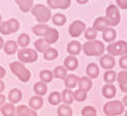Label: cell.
Here are the masks:
<instances>
[{"mask_svg": "<svg viewBox=\"0 0 127 116\" xmlns=\"http://www.w3.org/2000/svg\"><path fill=\"white\" fill-rule=\"evenodd\" d=\"M116 94H117V89L114 84H105L102 87V96L105 98H114Z\"/></svg>", "mask_w": 127, "mask_h": 116, "instance_id": "18", "label": "cell"}, {"mask_svg": "<svg viewBox=\"0 0 127 116\" xmlns=\"http://www.w3.org/2000/svg\"><path fill=\"white\" fill-rule=\"evenodd\" d=\"M3 46H4V40L1 36H0V49H3Z\"/></svg>", "mask_w": 127, "mask_h": 116, "instance_id": "48", "label": "cell"}, {"mask_svg": "<svg viewBox=\"0 0 127 116\" xmlns=\"http://www.w3.org/2000/svg\"><path fill=\"white\" fill-rule=\"evenodd\" d=\"M57 115L59 116H72L73 115V110L69 105H60L57 108Z\"/></svg>", "mask_w": 127, "mask_h": 116, "instance_id": "34", "label": "cell"}, {"mask_svg": "<svg viewBox=\"0 0 127 116\" xmlns=\"http://www.w3.org/2000/svg\"><path fill=\"white\" fill-rule=\"evenodd\" d=\"M61 94H62V102H64L65 105H69V106H70L74 102V94L70 89L66 88L65 90H63V92Z\"/></svg>", "mask_w": 127, "mask_h": 116, "instance_id": "29", "label": "cell"}, {"mask_svg": "<svg viewBox=\"0 0 127 116\" xmlns=\"http://www.w3.org/2000/svg\"><path fill=\"white\" fill-rule=\"evenodd\" d=\"M59 39H60V32L55 28H51V27H49V29L47 30V32L44 35V39L48 45L55 44L59 40Z\"/></svg>", "mask_w": 127, "mask_h": 116, "instance_id": "10", "label": "cell"}, {"mask_svg": "<svg viewBox=\"0 0 127 116\" xmlns=\"http://www.w3.org/2000/svg\"><path fill=\"white\" fill-rule=\"evenodd\" d=\"M5 75H6V72H5V70L2 66H0V80H2L5 77Z\"/></svg>", "mask_w": 127, "mask_h": 116, "instance_id": "45", "label": "cell"}, {"mask_svg": "<svg viewBox=\"0 0 127 116\" xmlns=\"http://www.w3.org/2000/svg\"><path fill=\"white\" fill-rule=\"evenodd\" d=\"M4 104H5V96L0 94V108H1Z\"/></svg>", "mask_w": 127, "mask_h": 116, "instance_id": "46", "label": "cell"}, {"mask_svg": "<svg viewBox=\"0 0 127 116\" xmlns=\"http://www.w3.org/2000/svg\"><path fill=\"white\" fill-rule=\"evenodd\" d=\"M83 33H84V38H86L88 40H95L97 39V34H98V32L93 27L87 28Z\"/></svg>", "mask_w": 127, "mask_h": 116, "instance_id": "40", "label": "cell"}, {"mask_svg": "<svg viewBox=\"0 0 127 116\" xmlns=\"http://www.w3.org/2000/svg\"><path fill=\"white\" fill-rule=\"evenodd\" d=\"M49 48V45L46 43L44 39H39L38 40H35L34 43V50L39 53H44V52Z\"/></svg>", "mask_w": 127, "mask_h": 116, "instance_id": "36", "label": "cell"}, {"mask_svg": "<svg viewBox=\"0 0 127 116\" xmlns=\"http://www.w3.org/2000/svg\"><path fill=\"white\" fill-rule=\"evenodd\" d=\"M18 59L21 63H32L38 60V52L34 49L26 48V49H20L18 51Z\"/></svg>", "mask_w": 127, "mask_h": 116, "instance_id": "7", "label": "cell"}, {"mask_svg": "<svg viewBox=\"0 0 127 116\" xmlns=\"http://www.w3.org/2000/svg\"><path fill=\"white\" fill-rule=\"evenodd\" d=\"M105 19H106L107 23L109 26H117L120 24L121 21V15H120V9L118 8L117 5L115 4H109L105 10Z\"/></svg>", "mask_w": 127, "mask_h": 116, "instance_id": "6", "label": "cell"}, {"mask_svg": "<svg viewBox=\"0 0 127 116\" xmlns=\"http://www.w3.org/2000/svg\"><path fill=\"white\" fill-rule=\"evenodd\" d=\"M2 22H3V21H2V16H1V15H0V24H1Z\"/></svg>", "mask_w": 127, "mask_h": 116, "instance_id": "51", "label": "cell"}, {"mask_svg": "<svg viewBox=\"0 0 127 116\" xmlns=\"http://www.w3.org/2000/svg\"><path fill=\"white\" fill-rule=\"evenodd\" d=\"M74 94V101H77V102H84L87 99V96H88V92L80 90L78 89L75 92L73 93Z\"/></svg>", "mask_w": 127, "mask_h": 116, "instance_id": "41", "label": "cell"}, {"mask_svg": "<svg viewBox=\"0 0 127 116\" xmlns=\"http://www.w3.org/2000/svg\"><path fill=\"white\" fill-rule=\"evenodd\" d=\"M1 110V114L3 116H12V115H15L16 113V108L13 104L10 103H5L3 106L0 108Z\"/></svg>", "mask_w": 127, "mask_h": 116, "instance_id": "32", "label": "cell"}, {"mask_svg": "<svg viewBox=\"0 0 127 116\" xmlns=\"http://www.w3.org/2000/svg\"><path fill=\"white\" fill-rule=\"evenodd\" d=\"M81 115L82 116H98L96 109L92 106H87L81 110Z\"/></svg>", "mask_w": 127, "mask_h": 116, "instance_id": "42", "label": "cell"}, {"mask_svg": "<svg viewBox=\"0 0 127 116\" xmlns=\"http://www.w3.org/2000/svg\"><path fill=\"white\" fill-rule=\"evenodd\" d=\"M16 115L17 116H38L35 110L25 106V105H20L16 109Z\"/></svg>", "mask_w": 127, "mask_h": 116, "instance_id": "15", "label": "cell"}, {"mask_svg": "<svg viewBox=\"0 0 127 116\" xmlns=\"http://www.w3.org/2000/svg\"><path fill=\"white\" fill-rule=\"evenodd\" d=\"M20 29V23L17 19L12 18L7 21H3L0 24V33L3 35H9Z\"/></svg>", "mask_w": 127, "mask_h": 116, "instance_id": "8", "label": "cell"}, {"mask_svg": "<svg viewBox=\"0 0 127 116\" xmlns=\"http://www.w3.org/2000/svg\"><path fill=\"white\" fill-rule=\"evenodd\" d=\"M47 4L50 8H60V9H67L70 7L71 0H48Z\"/></svg>", "mask_w": 127, "mask_h": 116, "instance_id": "13", "label": "cell"}, {"mask_svg": "<svg viewBox=\"0 0 127 116\" xmlns=\"http://www.w3.org/2000/svg\"><path fill=\"white\" fill-rule=\"evenodd\" d=\"M12 116H17V115H16V114H15V115H12Z\"/></svg>", "mask_w": 127, "mask_h": 116, "instance_id": "53", "label": "cell"}, {"mask_svg": "<svg viewBox=\"0 0 127 116\" xmlns=\"http://www.w3.org/2000/svg\"><path fill=\"white\" fill-rule=\"evenodd\" d=\"M124 116H127V110L125 111V115H124Z\"/></svg>", "mask_w": 127, "mask_h": 116, "instance_id": "52", "label": "cell"}, {"mask_svg": "<svg viewBox=\"0 0 127 116\" xmlns=\"http://www.w3.org/2000/svg\"><path fill=\"white\" fill-rule=\"evenodd\" d=\"M18 44L16 40H13V39H9V40H6L4 43V46H3V51L5 54L7 55H14L16 52L18 51Z\"/></svg>", "mask_w": 127, "mask_h": 116, "instance_id": "17", "label": "cell"}, {"mask_svg": "<svg viewBox=\"0 0 127 116\" xmlns=\"http://www.w3.org/2000/svg\"><path fill=\"white\" fill-rule=\"evenodd\" d=\"M87 27H86V23L83 21H80V20H75L70 24L68 28V32L70 34L71 38L73 39H76V38H79L84 31H86Z\"/></svg>", "mask_w": 127, "mask_h": 116, "instance_id": "9", "label": "cell"}, {"mask_svg": "<svg viewBox=\"0 0 127 116\" xmlns=\"http://www.w3.org/2000/svg\"><path fill=\"white\" fill-rule=\"evenodd\" d=\"M119 65L123 71H127V55H124V56L120 57Z\"/></svg>", "mask_w": 127, "mask_h": 116, "instance_id": "43", "label": "cell"}, {"mask_svg": "<svg viewBox=\"0 0 127 116\" xmlns=\"http://www.w3.org/2000/svg\"><path fill=\"white\" fill-rule=\"evenodd\" d=\"M116 5L118 6V8L127 9V0H117L116 1Z\"/></svg>", "mask_w": 127, "mask_h": 116, "instance_id": "44", "label": "cell"}, {"mask_svg": "<svg viewBox=\"0 0 127 116\" xmlns=\"http://www.w3.org/2000/svg\"><path fill=\"white\" fill-rule=\"evenodd\" d=\"M82 50V46L81 44L77 40H72L67 45V52L69 53L70 56H77L80 54V52Z\"/></svg>", "mask_w": 127, "mask_h": 116, "instance_id": "12", "label": "cell"}, {"mask_svg": "<svg viewBox=\"0 0 127 116\" xmlns=\"http://www.w3.org/2000/svg\"><path fill=\"white\" fill-rule=\"evenodd\" d=\"M78 81H79V78L76 75H68L67 78L65 79V86L67 89H73L75 88L78 85Z\"/></svg>", "mask_w": 127, "mask_h": 116, "instance_id": "26", "label": "cell"}, {"mask_svg": "<svg viewBox=\"0 0 127 116\" xmlns=\"http://www.w3.org/2000/svg\"><path fill=\"white\" fill-rule=\"evenodd\" d=\"M4 88H5V84L2 80H0V94H1V92H3L4 90Z\"/></svg>", "mask_w": 127, "mask_h": 116, "instance_id": "47", "label": "cell"}, {"mask_svg": "<svg viewBox=\"0 0 127 116\" xmlns=\"http://www.w3.org/2000/svg\"><path fill=\"white\" fill-rule=\"evenodd\" d=\"M78 87L80 90H83L86 92H89L93 87V82L88 76L87 77H81L79 78L78 81Z\"/></svg>", "mask_w": 127, "mask_h": 116, "instance_id": "19", "label": "cell"}, {"mask_svg": "<svg viewBox=\"0 0 127 116\" xmlns=\"http://www.w3.org/2000/svg\"><path fill=\"white\" fill-rule=\"evenodd\" d=\"M99 72H100L99 66L95 62H91V63H89L88 64V66H87V75H88V77L90 79H91V80L92 79L98 78Z\"/></svg>", "mask_w": 127, "mask_h": 116, "instance_id": "22", "label": "cell"}, {"mask_svg": "<svg viewBox=\"0 0 127 116\" xmlns=\"http://www.w3.org/2000/svg\"><path fill=\"white\" fill-rule=\"evenodd\" d=\"M117 81L121 90L127 93V71H121L117 74Z\"/></svg>", "mask_w": 127, "mask_h": 116, "instance_id": "20", "label": "cell"}, {"mask_svg": "<svg viewBox=\"0 0 127 116\" xmlns=\"http://www.w3.org/2000/svg\"><path fill=\"white\" fill-rule=\"evenodd\" d=\"M9 68H10V72H12L21 82L26 83V82H28L30 80V78H31L30 71L20 61L12 62L9 64Z\"/></svg>", "mask_w": 127, "mask_h": 116, "instance_id": "2", "label": "cell"}, {"mask_svg": "<svg viewBox=\"0 0 127 116\" xmlns=\"http://www.w3.org/2000/svg\"><path fill=\"white\" fill-rule=\"evenodd\" d=\"M100 65H101V67H103L104 70H106V71H110L112 68L115 66L116 64V61H115V57L113 56H110L108 54L106 55H103L100 57Z\"/></svg>", "mask_w": 127, "mask_h": 116, "instance_id": "11", "label": "cell"}, {"mask_svg": "<svg viewBox=\"0 0 127 116\" xmlns=\"http://www.w3.org/2000/svg\"><path fill=\"white\" fill-rule=\"evenodd\" d=\"M102 39L106 41V43H114V40L117 39V31L114 28H107L102 32Z\"/></svg>", "mask_w": 127, "mask_h": 116, "instance_id": "24", "label": "cell"}, {"mask_svg": "<svg viewBox=\"0 0 127 116\" xmlns=\"http://www.w3.org/2000/svg\"><path fill=\"white\" fill-rule=\"evenodd\" d=\"M53 72H51L49 70H43L40 72V79L42 82L44 83H49L53 80Z\"/></svg>", "mask_w": 127, "mask_h": 116, "instance_id": "37", "label": "cell"}, {"mask_svg": "<svg viewBox=\"0 0 127 116\" xmlns=\"http://www.w3.org/2000/svg\"><path fill=\"white\" fill-rule=\"evenodd\" d=\"M48 102L52 106H57L62 102V94L59 91H53L49 94L48 97Z\"/></svg>", "mask_w": 127, "mask_h": 116, "instance_id": "35", "label": "cell"}, {"mask_svg": "<svg viewBox=\"0 0 127 116\" xmlns=\"http://www.w3.org/2000/svg\"><path fill=\"white\" fill-rule=\"evenodd\" d=\"M67 76H68V71L64 65H59L53 70V77H55L56 79H61V80L65 81Z\"/></svg>", "mask_w": 127, "mask_h": 116, "instance_id": "30", "label": "cell"}, {"mask_svg": "<svg viewBox=\"0 0 127 116\" xmlns=\"http://www.w3.org/2000/svg\"><path fill=\"white\" fill-rule=\"evenodd\" d=\"M43 54H44V58L46 60L51 61V60H54L59 57V51L54 48H52V47H49Z\"/></svg>", "mask_w": 127, "mask_h": 116, "instance_id": "33", "label": "cell"}, {"mask_svg": "<svg viewBox=\"0 0 127 116\" xmlns=\"http://www.w3.org/2000/svg\"><path fill=\"white\" fill-rule=\"evenodd\" d=\"M64 66H65L67 71H70V72L76 71L78 67V59L74 56H68L64 60Z\"/></svg>", "mask_w": 127, "mask_h": 116, "instance_id": "16", "label": "cell"}, {"mask_svg": "<svg viewBox=\"0 0 127 116\" xmlns=\"http://www.w3.org/2000/svg\"><path fill=\"white\" fill-rule=\"evenodd\" d=\"M105 50L107 51L110 56H124L127 55V41L125 40H117L109 44Z\"/></svg>", "mask_w": 127, "mask_h": 116, "instance_id": "5", "label": "cell"}, {"mask_svg": "<svg viewBox=\"0 0 127 116\" xmlns=\"http://www.w3.org/2000/svg\"><path fill=\"white\" fill-rule=\"evenodd\" d=\"M48 29H49V26L47 24H36L32 26V28H31L32 32L36 36H44Z\"/></svg>", "mask_w": 127, "mask_h": 116, "instance_id": "28", "label": "cell"}, {"mask_svg": "<svg viewBox=\"0 0 127 116\" xmlns=\"http://www.w3.org/2000/svg\"><path fill=\"white\" fill-rule=\"evenodd\" d=\"M31 14H32V16H34V18L39 22V24H45L52 18L51 9L44 4L33 5L32 9H31Z\"/></svg>", "mask_w": 127, "mask_h": 116, "instance_id": "3", "label": "cell"}, {"mask_svg": "<svg viewBox=\"0 0 127 116\" xmlns=\"http://www.w3.org/2000/svg\"><path fill=\"white\" fill-rule=\"evenodd\" d=\"M33 91L35 93V96L38 97H43L47 93V84L44 82H36L33 85Z\"/></svg>", "mask_w": 127, "mask_h": 116, "instance_id": "27", "label": "cell"}, {"mask_svg": "<svg viewBox=\"0 0 127 116\" xmlns=\"http://www.w3.org/2000/svg\"><path fill=\"white\" fill-rule=\"evenodd\" d=\"M103 79L106 82V84H113L117 80V73H115L113 70L105 72V74L103 75Z\"/></svg>", "mask_w": 127, "mask_h": 116, "instance_id": "39", "label": "cell"}, {"mask_svg": "<svg viewBox=\"0 0 127 116\" xmlns=\"http://www.w3.org/2000/svg\"><path fill=\"white\" fill-rule=\"evenodd\" d=\"M93 28L97 31V32H103V31L105 29L109 28V25L107 23L106 19H105V17H98L96 20L94 21L93 23Z\"/></svg>", "mask_w": 127, "mask_h": 116, "instance_id": "14", "label": "cell"}, {"mask_svg": "<svg viewBox=\"0 0 127 116\" xmlns=\"http://www.w3.org/2000/svg\"><path fill=\"white\" fill-rule=\"evenodd\" d=\"M122 103H123V105H124L125 107H127V94L123 97V102Z\"/></svg>", "mask_w": 127, "mask_h": 116, "instance_id": "49", "label": "cell"}, {"mask_svg": "<svg viewBox=\"0 0 127 116\" xmlns=\"http://www.w3.org/2000/svg\"><path fill=\"white\" fill-rule=\"evenodd\" d=\"M125 111V106L123 103L118 99L115 101H109L107 103L104 104L103 106V112L105 115L107 116H118V115H122Z\"/></svg>", "mask_w": 127, "mask_h": 116, "instance_id": "4", "label": "cell"}, {"mask_svg": "<svg viewBox=\"0 0 127 116\" xmlns=\"http://www.w3.org/2000/svg\"><path fill=\"white\" fill-rule=\"evenodd\" d=\"M52 23H53L54 25L56 26H63V25H65L66 22H67V17L65 15H63V14H55L52 16Z\"/></svg>", "mask_w": 127, "mask_h": 116, "instance_id": "38", "label": "cell"}, {"mask_svg": "<svg viewBox=\"0 0 127 116\" xmlns=\"http://www.w3.org/2000/svg\"><path fill=\"white\" fill-rule=\"evenodd\" d=\"M77 3H79V4H83V3H87V1H77Z\"/></svg>", "mask_w": 127, "mask_h": 116, "instance_id": "50", "label": "cell"}, {"mask_svg": "<svg viewBox=\"0 0 127 116\" xmlns=\"http://www.w3.org/2000/svg\"><path fill=\"white\" fill-rule=\"evenodd\" d=\"M82 51L89 57H99L103 56L105 52V47L101 40H88L83 44Z\"/></svg>", "mask_w": 127, "mask_h": 116, "instance_id": "1", "label": "cell"}, {"mask_svg": "<svg viewBox=\"0 0 127 116\" xmlns=\"http://www.w3.org/2000/svg\"><path fill=\"white\" fill-rule=\"evenodd\" d=\"M29 108H31L32 110H39L41 109L42 107H43V105H44V99L42 97H38V96H33V97H31L30 99H29Z\"/></svg>", "mask_w": 127, "mask_h": 116, "instance_id": "23", "label": "cell"}, {"mask_svg": "<svg viewBox=\"0 0 127 116\" xmlns=\"http://www.w3.org/2000/svg\"><path fill=\"white\" fill-rule=\"evenodd\" d=\"M17 44L22 49H26L29 46V44H30V38H29V35L27 33H21L18 36Z\"/></svg>", "mask_w": 127, "mask_h": 116, "instance_id": "31", "label": "cell"}, {"mask_svg": "<svg viewBox=\"0 0 127 116\" xmlns=\"http://www.w3.org/2000/svg\"><path fill=\"white\" fill-rule=\"evenodd\" d=\"M16 4L22 13H28L33 7V0H17Z\"/></svg>", "mask_w": 127, "mask_h": 116, "instance_id": "21", "label": "cell"}, {"mask_svg": "<svg viewBox=\"0 0 127 116\" xmlns=\"http://www.w3.org/2000/svg\"><path fill=\"white\" fill-rule=\"evenodd\" d=\"M7 97L9 99L10 104H13V105L17 104L21 101V98H22V92H21V90L19 88H14L8 92Z\"/></svg>", "mask_w": 127, "mask_h": 116, "instance_id": "25", "label": "cell"}]
</instances>
